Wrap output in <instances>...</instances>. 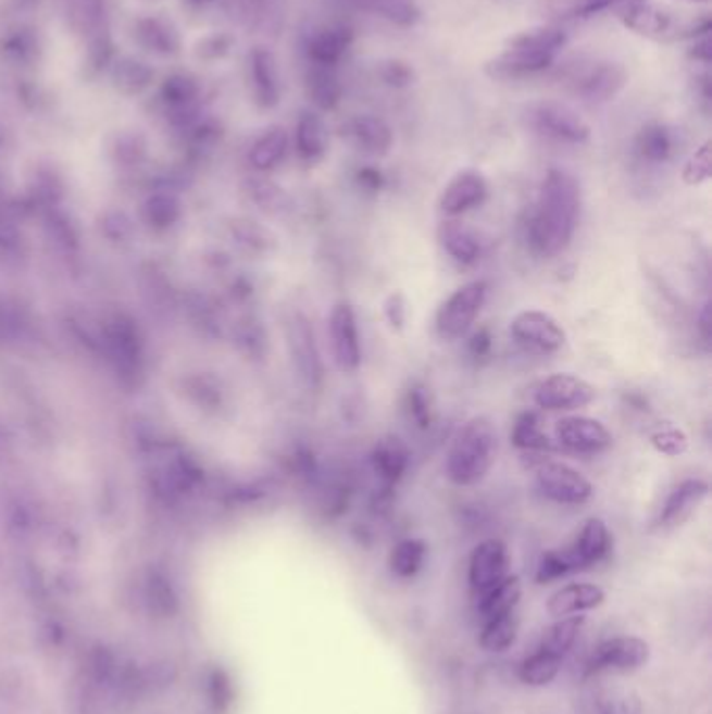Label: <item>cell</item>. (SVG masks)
<instances>
[{
    "label": "cell",
    "instance_id": "obj_1",
    "mask_svg": "<svg viewBox=\"0 0 712 714\" xmlns=\"http://www.w3.org/2000/svg\"><path fill=\"white\" fill-rule=\"evenodd\" d=\"M580 220V186L564 170H550L539 188L535 212L528 215L527 240L539 255L554 258L577 233Z\"/></svg>",
    "mask_w": 712,
    "mask_h": 714
},
{
    "label": "cell",
    "instance_id": "obj_2",
    "mask_svg": "<svg viewBox=\"0 0 712 714\" xmlns=\"http://www.w3.org/2000/svg\"><path fill=\"white\" fill-rule=\"evenodd\" d=\"M498 450V433L487 416L464 424L449 448L446 473L458 487H475L489 475Z\"/></svg>",
    "mask_w": 712,
    "mask_h": 714
},
{
    "label": "cell",
    "instance_id": "obj_3",
    "mask_svg": "<svg viewBox=\"0 0 712 714\" xmlns=\"http://www.w3.org/2000/svg\"><path fill=\"white\" fill-rule=\"evenodd\" d=\"M489 297L487 280H473L462 285L441 303L435 317V326L441 339H462L476 322Z\"/></svg>",
    "mask_w": 712,
    "mask_h": 714
},
{
    "label": "cell",
    "instance_id": "obj_4",
    "mask_svg": "<svg viewBox=\"0 0 712 714\" xmlns=\"http://www.w3.org/2000/svg\"><path fill=\"white\" fill-rule=\"evenodd\" d=\"M535 480L539 491L555 503L580 505L594 496L591 480L564 462L539 460L535 466Z\"/></svg>",
    "mask_w": 712,
    "mask_h": 714
},
{
    "label": "cell",
    "instance_id": "obj_5",
    "mask_svg": "<svg viewBox=\"0 0 712 714\" xmlns=\"http://www.w3.org/2000/svg\"><path fill=\"white\" fill-rule=\"evenodd\" d=\"M533 128L548 138H554L569 145H585L591 138L589 124L580 117L573 107L544 101L530 109Z\"/></svg>",
    "mask_w": 712,
    "mask_h": 714
},
{
    "label": "cell",
    "instance_id": "obj_6",
    "mask_svg": "<svg viewBox=\"0 0 712 714\" xmlns=\"http://www.w3.org/2000/svg\"><path fill=\"white\" fill-rule=\"evenodd\" d=\"M650 661V646L639 637H612L602 641L587 662V675L634 673Z\"/></svg>",
    "mask_w": 712,
    "mask_h": 714
},
{
    "label": "cell",
    "instance_id": "obj_7",
    "mask_svg": "<svg viewBox=\"0 0 712 714\" xmlns=\"http://www.w3.org/2000/svg\"><path fill=\"white\" fill-rule=\"evenodd\" d=\"M510 335L519 345L535 353H555L566 343V333L548 312L525 310L512 317Z\"/></svg>",
    "mask_w": 712,
    "mask_h": 714
},
{
    "label": "cell",
    "instance_id": "obj_8",
    "mask_svg": "<svg viewBox=\"0 0 712 714\" xmlns=\"http://www.w3.org/2000/svg\"><path fill=\"white\" fill-rule=\"evenodd\" d=\"M596 399V389L580 376L560 372L539 383L535 403L548 412H571L587 408Z\"/></svg>",
    "mask_w": 712,
    "mask_h": 714
},
{
    "label": "cell",
    "instance_id": "obj_9",
    "mask_svg": "<svg viewBox=\"0 0 712 714\" xmlns=\"http://www.w3.org/2000/svg\"><path fill=\"white\" fill-rule=\"evenodd\" d=\"M289 347L301 383L316 391L324 383V364L317 349L314 326L303 314H295L289 322Z\"/></svg>",
    "mask_w": 712,
    "mask_h": 714
},
{
    "label": "cell",
    "instance_id": "obj_10",
    "mask_svg": "<svg viewBox=\"0 0 712 714\" xmlns=\"http://www.w3.org/2000/svg\"><path fill=\"white\" fill-rule=\"evenodd\" d=\"M328 337L335 364L341 372H355L362 364V345L358 317L349 303L339 301L328 316Z\"/></svg>",
    "mask_w": 712,
    "mask_h": 714
},
{
    "label": "cell",
    "instance_id": "obj_11",
    "mask_svg": "<svg viewBox=\"0 0 712 714\" xmlns=\"http://www.w3.org/2000/svg\"><path fill=\"white\" fill-rule=\"evenodd\" d=\"M510 554L500 539H485L476 546L469 562V583L475 596H480L508 577Z\"/></svg>",
    "mask_w": 712,
    "mask_h": 714
},
{
    "label": "cell",
    "instance_id": "obj_12",
    "mask_svg": "<svg viewBox=\"0 0 712 714\" xmlns=\"http://www.w3.org/2000/svg\"><path fill=\"white\" fill-rule=\"evenodd\" d=\"M555 441L577 453H600L612 448L614 437L604 424L585 416H566L555 423Z\"/></svg>",
    "mask_w": 712,
    "mask_h": 714
},
{
    "label": "cell",
    "instance_id": "obj_13",
    "mask_svg": "<svg viewBox=\"0 0 712 714\" xmlns=\"http://www.w3.org/2000/svg\"><path fill=\"white\" fill-rule=\"evenodd\" d=\"M489 195V185L485 176L476 170L458 172L439 199V210L448 217H458L462 213L480 208Z\"/></svg>",
    "mask_w": 712,
    "mask_h": 714
},
{
    "label": "cell",
    "instance_id": "obj_14",
    "mask_svg": "<svg viewBox=\"0 0 712 714\" xmlns=\"http://www.w3.org/2000/svg\"><path fill=\"white\" fill-rule=\"evenodd\" d=\"M619 22L646 38H664L673 32V17L650 0H632L614 7Z\"/></svg>",
    "mask_w": 712,
    "mask_h": 714
},
{
    "label": "cell",
    "instance_id": "obj_15",
    "mask_svg": "<svg viewBox=\"0 0 712 714\" xmlns=\"http://www.w3.org/2000/svg\"><path fill=\"white\" fill-rule=\"evenodd\" d=\"M612 550V535L608 530L607 523L602 518H589L573 546L566 548V555L577 571L591 568L607 560Z\"/></svg>",
    "mask_w": 712,
    "mask_h": 714
},
{
    "label": "cell",
    "instance_id": "obj_16",
    "mask_svg": "<svg viewBox=\"0 0 712 714\" xmlns=\"http://www.w3.org/2000/svg\"><path fill=\"white\" fill-rule=\"evenodd\" d=\"M709 483L702 478H687L679 483L666 498L660 510V527L675 529L684 525L687 518L709 498Z\"/></svg>",
    "mask_w": 712,
    "mask_h": 714
},
{
    "label": "cell",
    "instance_id": "obj_17",
    "mask_svg": "<svg viewBox=\"0 0 712 714\" xmlns=\"http://www.w3.org/2000/svg\"><path fill=\"white\" fill-rule=\"evenodd\" d=\"M627 84V72L619 63H598L577 79V95L591 103L614 99Z\"/></svg>",
    "mask_w": 712,
    "mask_h": 714
},
{
    "label": "cell",
    "instance_id": "obj_18",
    "mask_svg": "<svg viewBox=\"0 0 712 714\" xmlns=\"http://www.w3.org/2000/svg\"><path fill=\"white\" fill-rule=\"evenodd\" d=\"M607 600V591L596 583H571L552 593L548 600V612L554 618L575 616L587 610L602 606Z\"/></svg>",
    "mask_w": 712,
    "mask_h": 714
},
{
    "label": "cell",
    "instance_id": "obj_19",
    "mask_svg": "<svg viewBox=\"0 0 712 714\" xmlns=\"http://www.w3.org/2000/svg\"><path fill=\"white\" fill-rule=\"evenodd\" d=\"M370 460H372V471L380 478L383 487L394 489L410 468V450L399 437L387 435L378 439Z\"/></svg>",
    "mask_w": 712,
    "mask_h": 714
},
{
    "label": "cell",
    "instance_id": "obj_20",
    "mask_svg": "<svg viewBox=\"0 0 712 714\" xmlns=\"http://www.w3.org/2000/svg\"><path fill=\"white\" fill-rule=\"evenodd\" d=\"M347 136L372 158H385L394 147V130L378 115H358L347 124Z\"/></svg>",
    "mask_w": 712,
    "mask_h": 714
},
{
    "label": "cell",
    "instance_id": "obj_21",
    "mask_svg": "<svg viewBox=\"0 0 712 714\" xmlns=\"http://www.w3.org/2000/svg\"><path fill=\"white\" fill-rule=\"evenodd\" d=\"M555 57L552 54L527 53V51H512L503 49V53L491 61H487L485 72L494 79L527 78L552 67Z\"/></svg>",
    "mask_w": 712,
    "mask_h": 714
},
{
    "label": "cell",
    "instance_id": "obj_22",
    "mask_svg": "<svg viewBox=\"0 0 712 714\" xmlns=\"http://www.w3.org/2000/svg\"><path fill=\"white\" fill-rule=\"evenodd\" d=\"M353 42V32L347 26H330L320 29L308 42V57L314 65L335 67L343 59Z\"/></svg>",
    "mask_w": 712,
    "mask_h": 714
},
{
    "label": "cell",
    "instance_id": "obj_23",
    "mask_svg": "<svg viewBox=\"0 0 712 714\" xmlns=\"http://www.w3.org/2000/svg\"><path fill=\"white\" fill-rule=\"evenodd\" d=\"M295 145L299 158L308 163L322 161L328 151V130L324 120L314 111H303L297 128H295Z\"/></svg>",
    "mask_w": 712,
    "mask_h": 714
},
{
    "label": "cell",
    "instance_id": "obj_24",
    "mask_svg": "<svg viewBox=\"0 0 712 714\" xmlns=\"http://www.w3.org/2000/svg\"><path fill=\"white\" fill-rule=\"evenodd\" d=\"M251 78L253 90L262 107L278 105L280 101V82H278V67L276 59L267 49H255L251 53Z\"/></svg>",
    "mask_w": 712,
    "mask_h": 714
},
{
    "label": "cell",
    "instance_id": "obj_25",
    "mask_svg": "<svg viewBox=\"0 0 712 714\" xmlns=\"http://www.w3.org/2000/svg\"><path fill=\"white\" fill-rule=\"evenodd\" d=\"M439 240L449 255L460 264H475L480 255V242L464 222H458L453 217L444 220L439 226Z\"/></svg>",
    "mask_w": 712,
    "mask_h": 714
},
{
    "label": "cell",
    "instance_id": "obj_26",
    "mask_svg": "<svg viewBox=\"0 0 712 714\" xmlns=\"http://www.w3.org/2000/svg\"><path fill=\"white\" fill-rule=\"evenodd\" d=\"M521 596H523L521 579L516 575H508L505 579H501L489 591L476 596L478 598V614L483 616V621H491V618H498L503 614H510L519 606Z\"/></svg>",
    "mask_w": 712,
    "mask_h": 714
},
{
    "label": "cell",
    "instance_id": "obj_27",
    "mask_svg": "<svg viewBox=\"0 0 712 714\" xmlns=\"http://www.w3.org/2000/svg\"><path fill=\"white\" fill-rule=\"evenodd\" d=\"M566 40H569V36L562 27L537 26L525 29V32H519L512 38H508L505 49L555 57L558 51L566 45Z\"/></svg>",
    "mask_w": 712,
    "mask_h": 714
},
{
    "label": "cell",
    "instance_id": "obj_28",
    "mask_svg": "<svg viewBox=\"0 0 712 714\" xmlns=\"http://www.w3.org/2000/svg\"><path fill=\"white\" fill-rule=\"evenodd\" d=\"M305 90L310 101L320 111H335L343 99V86L339 76L335 74V67L312 65L305 78Z\"/></svg>",
    "mask_w": 712,
    "mask_h": 714
},
{
    "label": "cell",
    "instance_id": "obj_29",
    "mask_svg": "<svg viewBox=\"0 0 712 714\" xmlns=\"http://www.w3.org/2000/svg\"><path fill=\"white\" fill-rule=\"evenodd\" d=\"M345 2L376 17H383L396 26H416L421 22V9L414 0H345Z\"/></svg>",
    "mask_w": 712,
    "mask_h": 714
},
{
    "label": "cell",
    "instance_id": "obj_30",
    "mask_svg": "<svg viewBox=\"0 0 712 714\" xmlns=\"http://www.w3.org/2000/svg\"><path fill=\"white\" fill-rule=\"evenodd\" d=\"M583 625H585V616H580V614L558 618L552 627L546 629V634L539 641V650L552 654L558 661H564V656L575 646Z\"/></svg>",
    "mask_w": 712,
    "mask_h": 714
},
{
    "label": "cell",
    "instance_id": "obj_31",
    "mask_svg": "<svg viewBox=\"0 0 712 714\" xmlns=\"http://www.w3.org/2000/svg\"><path fill=\"white\" fill-rule=\"evenodd\" d=\"M623 2H632V0H544V11L552 20L566 22V20H583L598 15Z\"/></svg>",
    "mask_w": 712,
    "mask_h": 714
},
{
    "label": "cell",
    "instance_id": "obj_32",
    "mask_svg": "<svg viewBox=\"0 0 712 714\" xmlns=\"http://www.w3.org/2000/svg\"><path fill=\"white\" fill-rule=\"evenodd\" d=\"M426 543L423 539H403L389 555V568L397 579H414L423 571L426 560Z\"/></svg>",
    "mask_w": 712,
    "mask_h": 714
},
{
    "label": "cell",
    "instance_id": "obj_33",
    "mask_svg": "<svg viewBox=\"0 0 712 714\" xmlns=\"http://www.w3.org/2000/svg\"><path fill=\"white\" fill-rule=\"evenodd\" d=\"M516 637H519V618L514 612H510L498 618L485 621L478 643L487 652H505L516 643Z\"/></svg>",
    "mask_w": 712,
    "mask_h": 714
},
{
    "label": "cell",
    "instance_id": "obj_34",
    "mask_svg": "<svg viewBox=\"0 0 712 714\" xmlns=\"http://www.w3.org/2000/svg\"><path fill=\"white\" fill-rule=\"evenodd\" d=\"M510 441L523 451H550L554 448L552 439L544 433L539 418L533 412H525L514 421Z\"/></svg>",
    "mask_w": 712,
    "mask_h": 714
},
{
    "label": "cell",
    "instance_id": "obj_35",
    "mask_svg": "<svg viewBox=\"0 0 712 714\" xmlns=\"http://www.w3.org/2000/svg\"><path fill=\"white\" fill-rule=\"evenodd\" d=\"M560 664H562V661H558L552 654L537 648L530 656L521 662L519 677L527 686L544 688V686L554 681L555 675L560 673Z\"/></svg>",
    "mask_w": 712,
    "mask_h": 714
},
{
    "label": "cell",
    "instance_id": "obj_36",
    "mask_svg": "<svg viewBox=\"0 0 712 714\" xmlns=\"http://www.w3.org/2000/svg\"><path fill=\"white\" fill-rule=\"evenodd\" d=\"M637 153L650 163L669 161L673 155V136L662 124H650L637 136Z\"/></svg>",
    "mask_w": 712,
    "mask_h": 714
},
{
    "label": "cell",
    "instance_id": "obj_37",
    "mask_svg": "<svg viewBox=\"0 0 712 714\" xmlns=\"http://www.w3.org/2000/svg\"><path fill=\"white\" fill-rule=\"evenodd\" d=\"M287 145H289V138H287V133L283 128H272L258 140L253 153H251V159L253 163L260 167V170H270L274 167L280 159L285 158L287 153Z\"/></svg>",
    "mask_w": 712,
    "mask_h": 714
},
{
    "label": "cell",
    "instance_id": "obj_38",
    "mask_svg": "<svg viewBox=\"0 0 712 714\" xmlns=\"http://www.w3.org/2000/svg\"><path fill=\"white\" fill-rule=\"evenodd\" d=\"M153 78L151 70L134 59H122L115 67H113V82L120 90L126 92H138L142 88L149 86V82Z\"/></svg>",
    "mask_w": 712,
    "mask_h": 714
},
{
    "label": "cell",
    "instance_id": "obj_39",
    "mask_svg": "<svg viewBox=\"0 0 712 714\" xmlns=\"http://www.w3.org/2000/svg\"><path fill=\"white\" fill-rule=\"evenodd\" d=\"M575 573L566 550H550L539 558L535 581L539 585H550V583L560 581Z\"/></svg>",
    "mask_w": 712,
    "mask_h": 714
},
{
    "label": "cell",
    "instance_id": "obj_40",
    "mask_svg": "<svg viewBox=\"0 0 712 714\" xmlns=\"http://www.w3.org/2000/svg\"><path fill=\"white\" fill-rule=\"evenodd\" d=\"M650 441L654 446V450L660 451L662 455H671L677 458L682 453H686L689 448V439L686 433L679 426L664 423L659 424L652 433H650Z\"/></svg>",
    "mask_w": 712,
    "mask_h": 714
},
{
    "label": "cell",
    "instance_id": "obj_41",
    "mask_svg": "<svg viewBox=\"0 0 712 714\" xmlns=\"http://www.w3.org/2000/svg\"><path fill=\"white\" fill-rule=\"evenodd\" d=\"M405 412H408L410 421L416 424L421 430H426L433 424V403H430V396L423 385L410 387V391L405 396Z\"/></svg>",
    "mask_w": 712,
    "mask_h": 714
},
{
    "label": "cell",
    "instance_id": "obj_42",
    "mask_svg": "<svg viewBox=\"0 0 712 714\" xmlns=\"http://www.w3.org/2000/svg\"><path fill=\"white\" fill-rule=\"evenodd\" d=\"M140 36L145 40L147 47L155 49L159 53H170L174 51V47L178 45L176 34L172 32V27L161 24L158 20H149L140 26Z\"/></svg>",
    "mask_w": 712,
    "mask_h": 714
},
{
    "label": "cell",
    "instance_id": "obj_43",
    "mask_svg": "<svg viewBox=\"0 0 712 714\" xmlns=\"http://www.w3.org/2000/svg\"><path fill=\"white\" fill-rule=\"evenodd\" d=\"M712 155L711 142H704L691 158L687 159L684 167V180L689 186H700L711 178Z\"/></svg>",
    "mask_w": 712,
    "mask_h": 714
},
{
    "label": "cell",
    "instance_id": "obj_44",
    "mask_svg": "<svg viewBox=\"0 0 712 714\" xmlns=\"http://www.w3.org/2000/svg\"><path fill=\"white\" fill-rule=\"evenodd\" d=\"M378 76L380 79L391 86V88H405L414 82V70L405 63V61H399V59H391V61H385L378 70Z\"/></svg>",
    "mask_w": 712,
    "mask_h": 714
},
{
    "label": "cell",
    "instance_id": "obj_45",
    "mask_svg": "<svg viewBox=\"0 0 712 714\" xmlns=\"http://www.w3.org/2000/svg\"><path fill=\"white\" fill-rule=\"evenodd\" d=\"M385 317L387 322L391 324L394 330H403L405 326V320H408V303H405V297L401 292L396 291L391 292L385 301Z\"/></svg>",
    "mask_w": 712,
    "mask_h": 714
},
{
    "label": "cell",
    "instance_id": "obj_46",
    "mask_svg": "<svg viewBox=\"0 0 712 714\" xmlns=\"http://www.w3.org/2000/svg\"><path fill=\"white\" fill-rule=\"evenodd\" d=\"M210 684H212V688L215 689V693H213V702H215L217 711L222 713V711L230 704V698H233L230 681H228V677H226L222 671H215Z\"/></svg>",
    "mask_w": 712,
    "mask_h": 714
},
{
    "label": "cell",
    "instance_id": "obj_47",
    "mask_svg": "<svg viewBox=\"0 0 712 714\" xmlns=\"http://www.w3.org/2000/svg\"><path fill=\"white\" fill-rule=\"evenodd\" d=\"M491 347H494V339H491L489 328H478L469 341V351H471L473 358H487Z\"/></svg>",
    "mask_w": 712,
    "mask_h": 714
},
{
    "label": "cell",
    "instance_id": "obj_48",
    "mask_svg": "<svg viewBox=\"0 0 712 714\" xmlns=\"http://www.w3.org/2000/svg\"><path fill=\"white\" fill-rule=\"evenodd\" d=\"M358 183H360L362 188L370 190V192H376V190L383 188L385 178H383V172L376 170V167H362V170L358 172Z\"/></svg>",
    "mask_w": 712,
    "mask_h": 714
},
{
    "label": "cell",
    "instance_id": "obj_49",
    "mask_svg": "<svg viewBox=\"0 0 712 714\" xmlns=\"http://www.w3.org/2000/svg\"><path fill=\"white\" fill-rule=\"evenodd\" d=\"M691 57L696 61H702V63H711L712 51H711V38L709 36H702V38H696V45H694V51H691Z\"/></svg>",
    "mask_w": 712,
    "mask_h": 714
},
{
    "label": "cell",
    "instance_id": "obj_50",
    "mask_svg": "<svg viewBox=\"0 0 712 714\" xmlns=\"http://www.w3.org/2000/svg\"><path fill=\"white\" fill-rule=\"evenodd\" d=\"M709 314H711V310H709V305H707V308H704V312H702V317H700V322H702L700 326H702V333H704V337H707V339H709V320H711Z\"/></svg>",
    "mask_w": 712,
    "mask_h": 714
},
{
    "label": "cell",
    "instance_id": "obj_51",
    "mask_svg": "<svg viewBox=\"0 0 712 714\" xmlns=\"http://www.w3.org/2000/svg\"><path fill=\"white\" fill-rule=\"evenodd\" d=\"M691 2H711V0H691Z\"/></svg>",
    "mask_w": 712,
    "mask_h": 714
}]
</instances>
